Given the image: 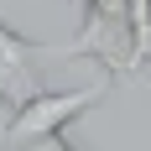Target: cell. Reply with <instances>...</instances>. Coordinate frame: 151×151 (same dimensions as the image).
I'll use <instances>...</instances> for the list:
<instances>
[{"label": "cell", "instance_id": "6da1fadb", "mask_svg": "<svg viewBox=\"0 0 151 151\" xmlns=\"http://www.w3.org/2000/svg\"><path fill=\"white\" fill-rule=\"evenodd\" d=\"M109 83H115V73H99L94 83H83V89H37L31 99L0 109V151H26L31 141L58 136L63 125H73L89 104L104 99Z\"/></svg>", "mask_w": 151, "mask_h": 151}, {"label": "cell", "instance_id": "7a4b0ae2", "mask_svg": "<svg viewBox=\"0 0 151 151\" xmlns=\"http://www.w3.org/2000/svg\"><path fill=\"white\" fill-rule=\"evenodd\" d=\"M52 58H89L99 73H130V0H83V26L73 42L47 47Z\"/></svg>", "mask_w": 151, "mask_h": 151}, {"label": "cell", "instance_id": "3957f363", "mask_svg": "<svg viewBox=\"0 0 151 151\" xmlns=\"http://www.w3.org/2000/svg\"><path fill=\"white\" fill-rule=\"evenodd\" d=\"M42 58H47L42 42H31V37H21L16 26L0 21V109L21 104L42 89V68H37Z\"/></svg>", "mask_w": 151, "mask_h": 151}, {"label": "cell", "instance_id": "277c9868", "mask_svg": "<svg viewBox=\"0 0 151 151\" xmlns=\"http://www.w3.org/2000/svg\"><path fill=\"white\" fill-rule=\"evenodd\" d=\"M151 68V0H130V73Z\"/></svg>", "mask_w": 151, "mask_h": 151}, {"label": "cell", "instance_id": "5b68a950", "mask_svg": "<svg viewBox=\"0 0 151 151\" xmlns=\"http://www.w3.org/2000/svg\"><path fill=\"white\" fill-rule=\"evenodd\" d=\"M26 151H78V146H68V141H63V130H58V136H42V141H31Z\"/></svg>", "mask_w": 151, "mask_h": 151}]
</instances>
